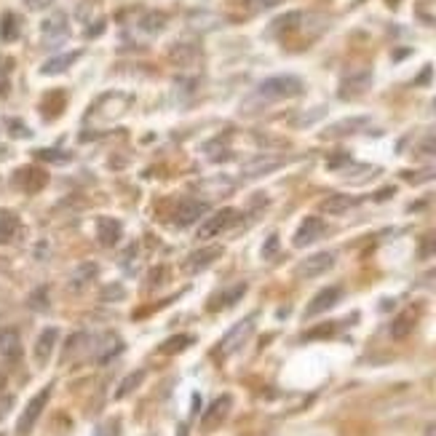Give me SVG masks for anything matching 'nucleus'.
Returning a JSON list of instances; mask_svg holds the SVG:
<instances>
[{"label":"nucleus","mask_w":436,"mask_h":436,"mask_svg":"<svg viewBox=\"0 0 436 436\" xmlns=\"http://www.w3.org/2000/svg\"><path fill=\"white\" fill-rule=\"evenodd\" d=\"M303 94V80L294 75H273L257 86V97L265 102H281Z\"/></svg>","instance_id":"nucleus-1"},{"label":"nucleus","mask_w":436,"mask_h":436,"mask_svg":"<svg viewBox=\"0 0 436 436\" xmlns=\"http://www.w3.org/2000/svg\"><path fill=\"white\" fill-rule=\"evenodd\" d=\"M49 396H51V386L41 388L32 399H30V404L25 407V412H22V417H19V423H17V434L19 436H27L30 434V428L35 426V420L41 417V412H43V407L49 404Z\"/></svg>","instance_id":"nucleus-2"},{"label":"nucleus","mask_w":436,"mask_h":436,"mask_svg":"<svg viewBox=\"0 0 436 436\" xmlns=\"http://www.w3.org/2000/svg\"><path fill=\"white\" fill-rule=\"evenodd\" d=\"M230 404H233V399L230 396H217L206 412H204V420H201V428L209 434V431H215L219 428L222 423H225V417H228V412H230Z\"/></svg>","instance_id":"nucleus-3"},{"label":"nucleus","mask_w":436,"mask_h":436,"mask_svg":"<svg viewBox=\"0 0 436 436\" xmlns=\"http://www.w3.org/2000/svg\"><path fill=\"white\" fill-rule=\"evenodd\" d=\"M332 265H335V254H332V252H318V254H314V257H308V260L300 263L297 276H300V279H318L321 273L332 270Z\"/></svg>","instance_id":"nucleus-4"},{"label":"nucleus","mask_w":436,"mask_h":436,"mask_svg":"<svg viewBox=\"0 0 436 436\" xmlns=\"http://www.w3.org/2000/svg\"><path fill=\"white\" fill-rule=\"evenodd\" d=\"M239 217V212L236 209H219V212H215L212 217L206 219L204 225H201V230H198V239L201 241H209V239H215L217 233H222L233 219Z\"/></svg>","instance_id":"nucleus-5"},{"label":"nucleus","mask_w":436,"mask_h":436,"mask_svg":"<svg viewBox=\"0 0 436 436\" xmlns=\"http://www.w3.org/2000/svg\"><path fill=\"white\" fill-rule=\"evenodd\" d=\"M41 32H43V41L49 43V46H56V43H62L67 35H70V25H67V17L62 14V11H56V14H51L49 19L41 25Z\"/></svg>","instance_id":"nucleus-6"},{"label":"nucleus","mask_w":436,"mask_h":436,"mask_svg":"<svg viewBox=\"0 0 436 436\" xmlns=\"http://www.w3.org/2000/svg\"><path fill=\"white\" fill-rule=\"evenodd\" d=\"M56 340H59V329L56 327H46L43 332H41V338L35 340V348H32V359L38 367H46L51 359V353H54V348H56Z\"/></svg>","instance_id":"nucleus-7"},{"label":"nucleus","mask_w":436,"mask_h":436,"mask_svg":"<svg viewBox=\"0 0 436 436\" xmlns=\"http://www.w3.org/2000/svg\"><path fill=\"white\" fill-rule=\"evenodd\" d=\"M206 201H198V198H185L177 209H174V222L179 225V228H185V225H193L195 219H201L206 215Z\"/></svg>","instance_id":"nucleus-8"},{"label":"nucleus","mask_w":436,"mask_h":436,"mask_svg":"<svg viewBox=\"0 0 436 436\" xmlns=\"http://www.w3.org/2000/svg\"><path fill=\"white\" fill-rule=\"evenodd\" d=\"M324 230H327L324 219L305 217L303 222H300L297 233H294V246H308V243H314L316 239H321V236H324Z\"/></svg>","instance_id":"nucleus-9"},{"label":"nucleus","mask_w":436,"mask_h":436,"mask_svg":"<svg viewBox=\"0 0 436 436\" xmlns=\"http://www.w3.org/2000/svg\"><path fill=\"white\" fill-rule=\"evenodd\" d=\"M369 83H372V75L367 73V70H359V73L348 75V78H342V83H340V97L342 99L362 97L364 91L369 89Z\"/></svg>","instance_id":"nucleus-10"},{"label":"nucleus","mask_w":436,"mask_h":436,"mask_svg":"<svg viewBox=\"0 0 436 436\" xmlns=\"http://www.w3.org/2000/svg\"><path fill=\"white\" fill-rule=\"evenodd\" d=\"M367 123H369V118H367V116L342 118V121L332 123V126H327V129H324V137H329V140H335V137H351V134H359Z\"/></svg>","instance_id":"nucleus-11"},{"label":"nucleus","mask_w":436,"mask_h":436,"mask_svg":"<svg viewBox=\"0 0 436 436\" xmlns=\"http://www.w3.org/2000/svg\"><path fill=\"white\" fill-rule=\"evenodd\" d=\"M342 297V290L340 287H327V290H321L316 294L314 300H311V305H308V311L305 316L311 318V316H318V314H327L332 305H338V300Z\"/></svg>","instance_id":"nucleus-12"},{"label":"nucleus","mask_w":436,"mask_h":436,"mask_svg":"<svg viewBox=\"0 0 436 436\" xmlns=\"http://www.w3.org/2000/svg\"><path fill=\"white\" fill-rule=\"evenodd\" d=\"M279 166H284V158H281V155H257V158H252L249 164H243L241 174L243 177H263L268 171H276Z\"/></svg>","instance_id":"nucleus-13"},{"label":"nucleus","mask_w":436,"mask_h":436,"mask_svg":"<svg viewBox=\"0 0 436 436\" xmlns=\"http://www.w3.org/2000/svg\"><path fill=\"white\" fill-rule=\"evenodd\" d=\"M0 353L8 362H17L22 356V338L14 327H0Z\"/></svg>","instance_id":"nucleus-14"},{"label":"nucleus","mask_w":436,"mask_h":436,"mask_svg":"<svg viewBox=\"0 0 436 436\" xmlns=\"http://www.w3.org/2000/svg\"><path fill=\"white\" fill-rule=\"evenodd\" d=\"M219 254H222L219 246H204V249L193 252V254L185 260V270H188V273H198V270H204V268L212 265Z\"/></svg>","instance_id":"nucleus-15"},{"label":"nucleus","mask_w":436,"mask_h":436,"mask_svg":"<svg viewBox=\"0 0 436 436\" xmlns=\"http://www.w3.org/2000/svg\"><path fill=\"white\" fill-rule=\"evenodd\" d=\"M121 222L113 217H99L97 219V239L102 246H116V243L121 241Z\"/></svg>","instance_id":"nucleus-16"},{"label":"nucleus","mask_w":436,"mask_h":436,"mask_svg":"<svg viewBox=\"0 0 436 436\" xmlns=\"http://www.w3.org/2000/svg\"><path fill=\"white\" fill-rule=\"evenodd\" d=\"M252 324H254L252 318H241V321H239V324H236V327H233V329L225 335V340H222V345H219V348H222V353H233V351L241 345L243 340L249 338V332H252Z\"/></svg>","instance_id":"nucleus-17"},{"label":"nucleus","mask_w":436,"mask_h":436,"mask_svg":"<svg viewBox=\"0 0 436 436\" xmlns=\"http://www.w3.org/2000/svg\"><path fill=\"white\" fill-rule=\"evenodd\" d=\"M46 171L35 169V166H27V169H19L17 171V185L27 190V193H35V190H41L43 185H46Z\"/></svg>","instance_id":"nucleus-18"},{"label":"nucleus","mask_w":436,"mask_h":436,"mask_svg":"<svg viewBox=\"0 0 436 436\" xmlns=\"http://www.w3.org/2000/svg\"><path fill=\"white\" fill-rule=\"evenodd\" d=\"M417 316H420V311L412 305V308H407L404 314H399L396 318H393V324H391V335L399 340V338H407L412 329H415V324H417Z\"/></svg>","instance_id":"nucleus-19"},{"label":"nucleus","mask_w":436,"mask_h":436,"mask_svg":"<svg viewBox=\"0 0 436 436\" xmlns=\"http://www.w3.org/2000/svg\"><path fill=\"white\" fill-rule=\"evenodd\" d=\"M78 56H80V51H70V54H59V56H51L49 62H43L41 73H43V75H59V73H65V70H70L75 62H78Z\"/></svg>","instance_id":"nucleus-20"},{"label":"nucleus","mask_w":436,"mask_h":436,"mask_svg":"<svg viewBox=\"0 0 436 436\" xmlns=\"http://www.w3.org/2000/svg\"><path fill=\"white\" fill-rule=\"evenodd\" d=\"M353 206H356V198H351V195H329L327 201H321L324 215H345Z\"/></svg>","instance_id":"nucleus-21"},{"label":"nucleus","mask_w":436,"mask_h":436,"mask_svg":"<svg viewBox=\"0 0 436 436\" xmlns=\"http://www.w3.org/2000/svg\"><path fill=\"white\" fill-rule=\"evenodd\" d=\"M19 230V219L14 212H0V243L11 241Z\"/></svg>","instance_id":"nucleus-22"},{"label":"nucleus","mask_w":436,"mask_h":436,"mask_svg":"<svg viewBox=\"0 0 436 436\" xmlns=\"http://www.w3.org/2000/svg\"><path fill=\"white\" fill-rule=\"evenodd\" d=\"M166 27V17L161 14V11H147L145 17L140 19V30L147 32V35H155V32H161Z\"/></svg>","instance_id":"nucleus-23"},{"label":"nucleus","mask_w":436,"mask_h":436,"mask_svg":"<svg viewBox=\"0 0 436 436\" xmlns=\"http://www.w3.org/2000/svg\"><path fill=\"white\" fill-rule=\"evenodd\" d=\"M243 292H246V284H236V287H233L230 292H228V290L219 292L217 297L212 300V311H219V308H225V305H233L236 300H241Z\"/></svg>","instance_id":"nucleus-24"},{"label":"nucleus","mask_w":436,"mask_h":436,"mask_svg":"<svg viewBox=\"0 0 436 436\" xmlns=\"http://www.w3.org/2000/svg\"><path fill=\"white\" fill-rule=\"evenodd\" d=\"M0 38L6 43H14L19 38V19L14 14H3V19H0Z\"/></svg>","instance_id":"nucleus-25"},{"label":"nucleus","mask_w":436,"mask_h":436,"mask_svg":"<svg viewBox=\"0 0 436 436\" xmlns=\"http://www.w3.org/2000/svg\"><path fill=\"white\" fill-rule=\"evenodd\" d=\"M145 380V369H134L131 375H126L121 383H118V391H116V399H123V396H129L134 388L140 386Z\"/></svg>","instance_id":"nucleus-26"},{"label":"nucleus","mask_w":436,"mask_h":436,"mask_svg":"<svg viewBox=\"0 0 436 436\" xmlns=\"http://www.w3.org/2000/svg\"><path fill=\"white\" fill-rule=\"evenodd\" d=\"M190 342H193L190 335H174V338H169L161 345V351H164V353H179V351H185Z\"/></svg>","instance_id":"nucleus-27"},{"label":"nucleus","mask_w":436,"mask_h":436,"mask_svg":"<svg viewBox=\"0 0 436 436\" xmlns=\"http://www.w3.org/2000/svg\"><path fill=\"white\" fill-rule=\"evenodd\" d=\"M97 276V265L94 263H83V265L75 270V276H73V287H83L89 279H94Z\"/></svg>","instance_id":"nucleus-28"},{"label":"nucleus","mask_w":436,"mask_h":436,"mask_svg":"<svg viewBox=\"0 0 436 436\" xmlns=\"http://www.w3.org/2000/svg\"><path fill=\"white\" fill-rule=\"evenodd\" d=\"M41 161H56V164H67L70 161V155L67 153H59V150H38L35 153Z\"/></svg>","instance_id":"nucleus-29"},{"label":"nucleus","mask_w":436,"mask_h":436,"mask_svg":"<svg viewBox=\"0 0 436 436\" xmlns=\"http://www.w3.org/2000/svg\"><path fill=\"white\" fill-rule=\"evenodd\" d=\"M417 155H436V134H428L426 140H420Z\"/></svg>","instance_id":"nucleus-30"},{"label":"nucleus","mask_w":436,"mask_h":436,"mask_svg":"<svg viewBox=\"0 0 436 436\" xmlns=\"http://www.w3.org/2000/svg\"><path fill=\"white\" fill-rule=\"evenodd\" d=\"M105 303H110V300H121L123 297V287L121 284H107L105 290H102V294H99Z\"/></svg>","instance_id":"nucleus-31"},{"label":"nucleus","mask_w":436,"mask_h":436,"mask_svg":"<svg viewBox=\"0 0 436 436\" xmlns=\"http://www.w3.org/2000/svg\"><path fill=\"white\" fill-rule=\"evenodd\" d=\"M436 252V233L434 236H426V241L420 243V257H431Z\"/></svg>","instance_id":"nucleus-32"},{"label":"nucleus","mask_w":436,"mask_h":436,"mask_svg":"<svg viewBox=\"0 0 436 436\" xmlns=\"http://www.w3.org/2000/svg\"><path fill=\"white\" fill-rule=\"evenodd\" d=\"M54 3H56V0H25V6L30 11H46Z\"/></svg>","instance_id":"nucleus-33"},{"label":"nucleus","mask_w":436,"mask_h":436,"mask_svg":"<svg viewBox=\"0 0 436 436\" xmlns=\"http://www.w3.org/2000/svg\"><path fill=\"white\" fill-rule=\"evenodd\" d=\"M243 6H249V8H270V6H276V3H281V0H241Z\"/></svg>","instance_id":"nucleus-34"},{"label":"nucleus","mask_w":436,"mask_h":436,"mask_svg":"<svg viewBox=\"0 0 436 436\" xmlns=\"http://www.w3.org/2000/svg\"><path fill=\"white\" fill-rule=\"evenodd\" d=\"M276 249H279V236H270V239H268V243L263 246V257L276 254Z\"/></svg>","instance_id":"nucleus-35"},{"label":"nucleus","mask_w":436,"mask_h":436,"mask_svg":"<svg viewBox=\"0 0 436 436\" xmlns=\"http://www.w3.org/2000/svg\"><path fill=\"white\" fill-rule=\"evenodd\" d=\"M102 30H105V22H97V25H91V30H86V35L94 38V35H102Z\"/></svg>","instance_id":"nucleus-36"},{"label":"nucleus","mask_w":436,"mask_h":436,"mask_svg":"<svg viewBox=\"0 0 436 436\" xmlns=\"http://www.w3.org/2000/svg\"><path fill=\"white\" fill-rule=\"evenodd\" d=\"M423 436H436V423H428V426H426V434Z\"/></svg>","instance_id":"nucleus-37"},{"label":"nucleus","mask_w":436,"mask_h":436,"mask_svg":"<svg viewBox=\"0 0 436 436\" xmlns=\"http://www.w3.org/2000/svg\"><path fill=\"white\" fill-rule=\"evenodd\" d=\"M431 110H434V113H436V99H434V102H431Z\"/></svg>","instance_id":"nucleus-38"},{"label":"nucleus","mask_w":436,"mask_h":436,"mask_svg":"<svg viewBox=\"0 0 436 436\" xmlns=\"http://www.w3.org/2000/svg\"><path fill=\"white\" fill-rule=\"evenodd\" d=\"M0 386H3V378H0Z\"/></svg>","instance_id":"nucleus-39"}]
</instances>
